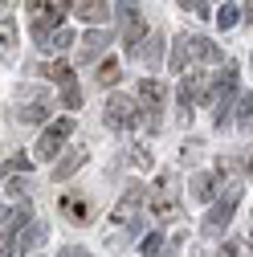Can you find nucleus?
I'll use <instances>...</instances> for the list:
<instances>
[{
  "mask_svg": "<svg viewBox=\"0 0 253 257\" xmlns=\"http://www.w3.org/2000/svg\"><path fill=\"white\" fill-rule=\"evenodd\" d=\"M233 118H237L241 126H249V122H253V90H249V94H241V102H237V114H233Z\"/></svg>",
  "mask_w": 253,
  "mask_h": 257,
  "instance_id": "23",
  "label": "nucleus"
},
{
  "mask_svg": "<svg viewBox=\"0 0 253 257\" xmlns=\"http://www.w3.org/2000/svg\"><path fill=\"white\" fill-rule=\"evenodd\" d=\"M0 216H5V208H0Z\"/></svg>",
  "mask_w": 253,
  "mask_h": 257,
  "instance_id": "39",
  "label": "nucleus"
},
{
  "mask_svg": "<svg viewBox=\"0 0 253 257\" xmlns=\"http://www.w3.org/2000/svg\"><path fill=\"white\" fill-rule=\"evenodd\" d=\"M151 212H155V220H172V216L180 212L172 176H164V180H160V188H155V196H151Z\"/></svg>",
  "mask_w": 253,
  "mask_h": 257,
  "instance_id": "9",
  "label": "nucleus"
},
{
  "mask_svg": "<svg viewBox=\"0 0 253 257\" xmlns=\"http://www.w3.org/2000/svg\"><path fill=\"white\" fill-rule=\"evenodd\" d=\"M139 102L126 98V94H110L106 98V126H114V131H131V126L139 122Z\"/></svg>",
  "mask_w": 253,
  "mask_h": 257,
  "instance_id": "6",
  "label": "nucleus"
},
{
  "mask_svg": "<svg viewBox=\"0 0 253 257\" xmlns=\"http://www.w3.org/2000/svg\"><path fill=\"white\" fill-rule=\"evenodd\" d=\"M57 257H90V249H82V245H66V249H57Z\"/></svg>",
  "mask_w": 253,
  "mask_h": 257,
  "instance_id": "28",
  "label": "nucleus"
},
{
  "mask_svg": "<svg viewBox=\"0 0 253 257\" xmlns=\"http://www.w3.org/2000/svg\"><path fill=\"white\" fill-rule=\"evenodd\" d=\"M29 168H33V159H29V155H13V159H5V164H0V176H17V172H29Z\"/></svg>",
  "mask_w": 253,
  "mask_h": 257,
  "instance_id": "21",
  "label": "nucleus"
},
{
  "mask_svg": "<svg viewBox=\"0 0 253 257\" xmlns=\"http://www.w3.org/2000/svg\"><path fill=\"white\" fill-rule=\"evenodd\" d=\"M192 61H220V49L208 41V37H180L176 45H172V70L176 74H184Z\"/></svg>",
  "mask_w": 253,
  "mask_h": 257,
  "instance_id": "2",
  "label": "nucleus"
},
{
  "mask_svg": "<svg viewBox=\"0 0 253 257\" xmlns=\"http://www.w3.org/2000/svg\"><path fill=\"white\" fill-rule=\"evenodd\" d=\"M241 17H245V21L253 25V0H245V9H241Z\"/></svg>",
  "mask_w": 253,
  "mask_h": 257,
  "instance_id": "31",
  "label": "nucleus"
},
{
  "mask_svg": "<svg viewBox=\"0 0 253 257\" xmlns=\"http://www.w3.org/2000/svg\"><path fill=\"white\" fill-rule=\"evenodd\" d=\"M41 5H45V0H29V13H41Z\"/></svg>",
  "mask_w": 253,
  "mask_h": 257,
  "instance_id": "33",
  "label": "nucleus"
},
{
  "mask_svg": "<svg viewBox=\"0 0 253 257\" xmlns=\"http://www.w3.org/2000/svg\"><path fill=\"white\" fill-rule=\"evenodd\" d=\"M216 180L220 176H192V184H188V196H192V200H212V192H216Z\"/></svg>",
  "mask_w": 253,
  "mask_h": 257,
  "instance_id": "17",
  "label": "nucleus"
},
{
  "mask_svg": "<svg viewBox=\"0 0 253 257\" xmlns=\"http://www.w3.org/2000/svg\"><path fill=\"white\" fill-rule=\"evenodd\" d=\"M249 245H253V229H249Z\"/></svg>",
  "mask_w": 253,
  "mask_h": 257,
  "instance_id": "38",
  "label": "nucleus"
},
{
  "mask_svg": "<svg viewBox=\"0 0 253 257\" xmlns=\"http://www.w3.org/2000/svg\"><path fill=\"white\" fill-rule=\"evenodd\" d=\"M245 172H249V176H253V155H249V164H245Z\"/></svg>",
  "mask_w": 253,
  "mask_h": 257,
  "instance_id": "36",
  "label": "nucleus"
},
{
  "mask_svg": "<svg viewBox=\"0 0 253 257\" xmlns=\"http://www.w3.org/2000/svg\"><path fill=\"white\" fill-rule=\"evenodd\" d=\"M61 212H66L74 224H86L90 220V208H86V196H74V192H70V196H61V204H57Z\"/></svg>",
  "mask_w": 253,
  "mask_h": 257,
  "instance_id": "15",
  "label": "nucleus"
},
{
  "mask_svg": "<svg viewBox=\"0 0 253 257\" xmlns=\"http://www.w3.org/2000/svg\"><path fill=\"white\" fill-rule=\"evenodd\" d=\"M139 114L147 126H160V110H164V82L160 78H143L139 82Z\"/></svg>",
  "mask_w": 253,
  "mask_h": 257,
  "instance_id": "7",
  "label": "nucleus"
},
{
  "mask_svg": "<svg viewBox=\"0 0 253 257\" xmlns=\"http://www.w3.org/2000/svg\"><path fill=\"white\" fill-rule=\"evenodd\" d=\"M233 94H237V66L225 61V70H220L216 78H208V94H204V98L212 102V110H216V114H212L216 126L233 118Z\"/></svg>",
  "mask_w": 253,
  "mask_h": 257,
  "instance_id": "1",
  "label": "nucleus"
},
{
  "mask_svg": "<svg viewBox=\"0 0 253 257\" xmlns=\"http://www.w3.org/2000/svg\"><path fill=\"white\" fill-rule=\"evenodd\" d=\"M49 118V102H29L25 110H17V122H41Z\"/></svg>",
  "mask_w": 253,
  "mask_h": 257,
  "instance_id": "20",
  "label": "nucleus"
},
{
  "mask_svg": "<svg viewBox=\"0 0 253 257\" xmlns=\"http://www.w3.org/2000/svg\"><path fill=\"white\" fill-rule=\"evenodd\" d=\"M94 82H98V86H114V82H118V61H102Z\"/></svg>",
  "mask_w": 253,
  "mask_h": 257,
  "instance_id": "24",
  "label": "nucleus"
},
{
  "mask_svg": "<svg viewBox=\"0 0 253 257\" xmlns=\"http://www.w3.org/2000/svg\"><path fill=\"white\" fill-rule=\"evenodd\" d=\"M5 5H13V0H0V9H5Z\"/></svg>",
  "mask_w": 253,
  "mask_h": 257,
  "instance_id": "37",
  "label": "nucleus"
},
{
  "mask_svg": "<svg viewBox=\"0 0 253 257\" xmlns=\"http://www.w3.org/2000/svg\"><path fill=\"white\" fill-rule=\"evenodd\" d=\"M29 216H33V208H29V200H25L21 208L5 212V216H0V241H9V237H17V229H21V224H29Z\"/></svg>",
  "mask_w": 253,
  "mask_h": 257,
  "instance_id": "13",
  "label": "nucleus"
},
{
  "mask_svg": "<svg viewBox=\"0 0 253 257\" xmlns=\"http://www.w3.org/2000/svg\"><path fill=\"white\" fill-rule=\"evenodd\" d=\"M13 45H17V21L0 17V57L5 61H13Z\"/></svg>",
  "mask_w": 253,
  "mask_h": 257,
  "instance_id": "18",
  "label": "nucleus"
},
{
  "mask_svg": "<svg viewBox=\"0 0 253 257\" xmlns=\"http://www.w3.org/2000/svg\"><path fill=\"white\" fill-rule=\"evenodd\" d=\"M192 5H196V0H180V9H192Z\"/></svg>",
  "mask_w": 253,
  "mask_h": 257,
  "instance_id": "35",
  "label": "nucleus"
},
{
  "mask_svg": "<svg viewBox=\"0 0 253 257\" xmlns=\"http://www.w3.org/2000/svg\"><path fill=\"white\" fill-rule=\"evenodd\" d=\"M160 245H164V237H160V233H147V237H143V245H139V249H143V253H147V257H155V249H160Z\"/></svg>",
  "mask_w": 253,
  "mask_h": 257,
  "instance_id": "27",
  "label": "nucleus"
},
{
  "mask_svg": "<svg viewBox=\"0 0 253 257\" xmlns=\"http://www.w3.org/2000/svg\"><path fill=\"white\" fill-rule=\"evenodd\" d=\"M78 17H82L86 25H102V21L110 17V0H82V5H78Z\"/></svg>",
  "mask_w": 253,
  "mask_h": 257,
  "instance_id": "14",
  "label": "nucleus"
},
{
  "mask_svg": "<svg viewBox=\"0 0 253 257\" xmlns=\"http://www.w3.org/2000/svg\"><path fill=\"white\" fill-rule=\"evenodd\" d=\"M155 257H176V241H164L160 249H155Z\"/></svg>",
  "mask_w": 253,
  "mask_h": 257,
  "instance_id": "30",
  "label": "nucleus"
},
{
  "mask_svg": "<svg viewBox=\"0 0 253 257\" xmlns=\"http://www.w3.org/2000/svg\"><path fill=\"white\" fill-rule=\"evenodd\" d=\"M216 257H233V245H220V253Z\"/></svg>",
  "mask_w": 253,
  "mask_h": 257,
  "instance_id": "34",
  "label": "nucleus"
},
{
  "mask_svg": "<svg viewBox=\"0 0 253 257\" xmlns=\"http://www.w3.org/2000/svg\"><path fill=\"white\" fill-rule=\"evenodd\" d=\"M241 21V9H233V5H220V13H216V25L220 29H233Z\"/></svg>",
  "mask_w": 253,
  "mask_h": 257,
  "instance_id": "25",
  "label": "nucleus"
},
{
  "mask_svg": "<svg viewBox=\"0 0 253 257\" xmlns=\"http://www.w3.org/2000/svg\"><path fill=\"white\" fill-rule=\"evenodd\" d=\"M45 78H53L61 90H66V86H74V74H70V66H66V61H49V66H45Z\"/></svg>",
  "mask_w": 253,
  "mask_h": 257,
  "instance_id": "19",
  "label": "nucleus"
},
{
  "mask_svg": "<svg viewBox=\"0 0 253 257\" xmlns=\"http://www.w3.org/2000/svg\"><path fill=\"white\" fill-rule=\"evenodd\" d=\"M208 94V74L200 70H184V82H180V106H184V118H192V102H200Z\"/></svg>",
  "mask_w": 253,
  "mask_h": 257,
  "instance_id": "8",
  "label": "nucleus"
},
{
  "mask_svg": "<svg viewBox=\"0 0 253 257\" xmlns=\"http://www.w3.org/2000/svg\"><path fill=\"white\" fill-rule=\"evenodd\" d=\"M131 57H143L147 66H160V57H164V37L155 33V29H147V33H143V41L135 45V53H131Z\"/></svg>",
  "mask_w": 253,
  "mask_h": 257,
  "instance_id": "11",
  "label": "nucleus"
},
{
  "mask_svg": "<svg viewBox=\"0 0 253 257\" xmlns=\"http://www.w3.org/2000/svg\"><path fill=\"white\" fill-rule=\"evenodd\" d=\"M237 204H241V184H229L225 196H220L208 208V216H204V237H220V233H225L229 220H233V212H237Z\"/></svg>",
  "mask_w": 253,
  "mask_h": 257,
  "instance_id": "3",
  "label": "nucleus"
},
{
  "mask_svg": "<svg viewBox=\"0 0 253 257\" xmlns=\"http://www.w3.org/2000/svg\"><path fill=\"white\" fill-rule=\"evenodd\" d=\"M78 102H82V94H78V86H66V106H70V110H74V106H78Z\"/></svg>",
  "mask_w": 253,
  "mask_h": 257,
  "instance_id": "29",
  "label": "nucleus"
},
{
  "mask_svg": "<svg viewBox=\"0 0 253 257\" xmlns=\"http://www.w3.org/2000/svg\"><path fill=\"white\" fill-rule=\"evenodd\" d=\"M118 21H122V29L139 25V0H118Z\"/></svg>",
  "mask_w": 253,
  "mask_h": 257,
  "instance_id": "22",
  "label": "nucleus"
},
{
  "mask_svg": "<svg viewBox=\"0 0 253 257\" xmlns=\"http://www.w3.org/2000/svg\"><path fill=\"white\" fill-rule=\"evenodd\" d=\"M45 224L41 220H29V229H25V224H21V229H17V237H13V249L25 257V253H33V249H41L45 245Z\"/></svg>",
  "mask_w": 253,
  "mask_h": 257,
  "instance_id": "10",
  "label": "nucleus"
},
{
  "mask_svg": "<svg viewBox=\"0 0 253 257\" xmlns=\"http://www.w3.org/2000/svg\"><path fill=\"white\" fill-rule=\"evenodd\" d=\"M106 45H110V37L102 33V29H90V33L82 37V49H78V61H86V66H90V61H98Z\"/></svg>",
  "mask_w": 253,
  "mask_h": 257,
  "instance_id": "12",
  "label": "nucleus"
},
{
  "mask_svg": "<svg viewBox=\"0 0 253 257\" xmlns=\"http://www.w3.org/2000/svg\"><path fill=\"white\" fill-rule=\"evenodd\" d=\"M13 253H17V249H13L9 241H0V257H13Z\"/></svg>",
  "mask_w": 253,
  "mask_h": 257,
  "instance_id": "32",
  "label": "nucleus"
},
{
  "mask_svg": "<svg viewBox=\"0 0 253 257\" xmlns=\"http://www.w3.org/2000/svg\"><path fill=\"white\" fill-rule=\"evenodd\" d=\"M70 9H74V0H49L41 13H33V37H37V45H49L53 29H61V21H66Z\"/></svg>",
  "mask_w": 253,
  "mask_h": 257,
  "instance_id": "4",
  "label": "nucleus"
},
{
  "mask_svg": "<svg viewBox=\"0 0 253 257\" xmlns=\"http://www.w3.org/2000/svg\"><path fill=\"white\" fill-rule=\"evenodd\" d=\"M86 155H90L86 147H78V151H70V155H66V159H61V164L53 168V180H70V176H74V172H78V168L86 164Z\"/></svg>",
  "mask_w": 253,
  "mask_h": 257,
  "instance_id": "16",
  "label": "nucleus"
},
{
  "mask_svg": "<svg viewBox=\"0 0 253 257\" xmlns=\"http://www.w3.org/2000/svg\"><path fill=\"white\" fill-rule=\"evenodd\" d=\"M70 135H74V118H57V122H49L45 131H41V139H37V147H33V159H53L61 147H66Z\"/></svg>",
  "mask_w": 253,
  "mask_h": 257,
  "instance_id": "5",
  "label": "nucleus"
},
{
  "mask_svg": "<svg viewBox=\"0 0 253 257\" xmlns=\"http://www.w3.org/2000/svg\"><path fill=\"white\" fill-rule=\"evenodd\" d=\"M66 45H74V33L70 29H53V37H49L45 49H66Z\"/></svg>",
  "mask_w": 253,
  "mask_h": 257,
  "instance_id": "26",
  "label": "nucleus"
}]
</instances>
